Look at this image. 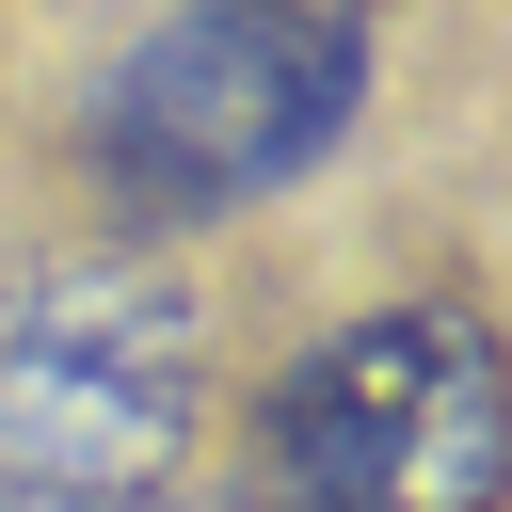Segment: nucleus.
<instances>
[{"instance_id": "obj_1", "label": "nucleus", "mask_w": 512, "mask_h": 512, "mask_svg": "<svg viewBox=\"0 0 512 512\" xmlns=\"http://www.w3.org/2000/svg\"><path fill=\"white\" fill-rule=\"evenodd\" d=\"M384 96V16L368 0H160L112 32V64L64 96V160L96 192V240H224L288 208Z\"/></svg>"}, {"instance_id": "obj_2", "label": "nucleus", "mask_w": 512, "mask_h": 512, "mask_svg": "<svg viewBox=\"0 0 512 512\" xmlns=\"http://www.w3.org/2000/svg\"><path fill=\"white\" fill-rule=\"evenodd\" d=\"M224 432V304L160 240H64L0 288V512H160Z\"/></svg>"}, {"instance_id": "obj_3", "label": "nucleus", "mask_w": 512, "mask_h": 512, "mask_svg": "<svg viewBox=\"0 0 512 512\" xmlns=\"http://www.w3.org/2000/svg\"><path fill=\"white\" fill-rule=\"evenodd\" d=\"M240 480L256 512H496L512 496L496 304L464 272H416L288 336L272 384L240 400Z\"/></svg>"}, {"instance_id": "obj_4", "label": "nucleus", "mask_w": 512, "mask_h": 512, "mask_svg": "<svg viewBox=\"0 0 512 512\" xmlns=\"http://www.w3.org/2000/svg\"><path fill=\"white\" fill-rule=\"evenodd\" d=\"M160 512H256V480H240V464H192V480H176Z\"/></svg>"}, {"instance_id": "obj_5", "label": "nucleus", "mask_w": 512, "mask_h": 512, "mask_svg": "<svg viewBox=\"0 0 512 512\" xmlns=\"http://www.w3.org/2000/svg\"><path fill=\"white\" fill-rule=\"evenodd\" d=\"M368 16H384V0H368Z\"/></svg>"}]
</instances>
